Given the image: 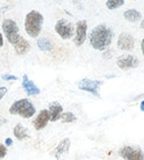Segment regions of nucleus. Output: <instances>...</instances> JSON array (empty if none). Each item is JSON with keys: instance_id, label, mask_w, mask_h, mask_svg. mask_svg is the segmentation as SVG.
Listing matches in <instances>:
<instances>
[{"instance_id": "nucleus-1", "label": "nucleus", "mask_w": 144, "mask_h": 160, "mask_svg": "<svg viewBox=\"0 0 144 160\" xmlns=\"http://www.w3.org/2000/svg\"><path fill=\"white\" fill-rule=\"evenodd\" d=\"M112 39H113V31L111 28L103 23L94 27L90 33V43L95 50L100 51L107 49L111 45Z\"/></svg>"}, {"instance_id": "nucleus-2", "label": "nucleus", "mask_w": 144, "mask_h": 160, "mask_svg": "<svg viewBox=\"0 0 144 160\" xmlns=\"http://www.w3.org/2000/svg\"><path fill=\"white\" fill-rule=\"evenodd\" d=\"M43 23V16L37 11L31 10L29 13H27L25 19V29L26 32L31 38H37L40 35L41 28Z\"/></svg>"}, {"instance_id": "nucleus-3", "label": "nucleus", "mask_w": 144, "mask_h": 160, "mask_svg": "<svg viewBox=\"0 0 144 160\" xmlns=\"http://www.w3.org/2000/svg\"><path fill=\"white\" fill-rule=\"evenodd\" d=\"M9 112L11 115H19L22 118H31L36 112V108L28 99L17 100L10 106Z\"/></svg>"}, {"instance_id": "nucleus-4", "label": "nucleus", "mask_w": 144, "mask_h": 160, "mask_svg": "<svg viewBox=\"0 0 144 160\" xmlns=\"http://www.w3.org/2000/svg\"><path fill=\"white\" fill-rule=\"evenodd\" d=\"M2 30L8 41L11 45H15L20 37L17 22L12 19H5L2 21Z\"/></svg>"}, {"instance_id": "nucleus-5", "label": "nucleus", "mask_w": 144, "mask_h": 160, "mask_svg": "<svg viewBox=\"0 0 144 160\" xmlns=\"http://www.w3.org/2000/svg\"><path fill=\"white\" fill-rule=\"evenodd\" d=\"M55 32L65 40L70 39V38H72L73 35H74V26L67 19L58 20L57 23H55Z\"/></svg>"}, {"instance_id": "nucleus-6", "label": "nucleus", "mask_w": 144, "mask_h": 160, "mask_svg": "<svg viewBox=\"0 0 144 160\" xmlns=\"http://www.w3.org/2000/svg\"><path fill=\"white\" fill-rule=\"evenodd\" d=\"M119 155L123 160H144V153L141 148L124 146L119 150Z\"/></svg>"}, {"instance_id": "nucleus-7", "label": "nucleus", "mask_w": 144, "mask_h": 160, "mask_svg": "<svg viewBox=\"0 0 144 160\" xmlns=\"http://www.w3.org/2000/svg\"><path fill=\"white\" fill-rule=\"evenodd\" d=\"M102 83L103 82L101 80H91L88 79V78H84L78 83V87H79V89L83 90V91H88V92L97 96V97H100L99 88L102 86Z\"/></svg>"}, {"instance_id": "nucleus-8", "label": "nucleus", "mask_w": 144, "mask_h": 160, "mask_svg": "<svg viewBox=\"0 0 144 160\" xmlns=\"http://www.w3.org/2000/svg\"><path fill=\"white\" fill-rule=\"evenodd\" d=\"M139 59L137 57L132 55H125L121 56L118 58L117 65L120 69L122 70H129V69H134L139 66Z\"/></svg>"}, {"instance_id": "nucleus-9", "label": "nucleus", "mask_w": 144, "mask_h": 160, "mask_svg": "<svg viewBox=\"0 0 144 160\" xmlns=\"http://www.w3.org/2000/svg\"><path fill=\"white\" fill-rule=\"evenodd\" d=\"M135 40L134 37L129 32H122L118 38V47L124 51H131L134 49Z\"/></svg>"}, {"instance_id": "nucleus-10", "label": "nucleus", "mask_w": 144, "mask_h": 160, "mask_svg": "<svg viewBox=\"0 0 144 160\" xmlns=\"http://www.w3.org/2000/svg\"><path fill=\"white\" fill-rule=\"evenodd\" d=\"M87 29H88V22L85 20H80L77 22V29H75V37L73 39V42L75 46L80 47L84 43L87 39Z\"/></svg>"}, {"instance_id": "nucleus-11", "label": "nucleus", "mask_w": 144, "mask_h": 160, "mask_svg": "<svg viewBox=\"0 0 144 160\" xmlns=\"http://www.w3.org/2000/svg\"><path fill=\"white\" fill-rule=\"evenodd\" d=\"M70 145H71V141H70L69 138H65L59 142V145L55 147V149L52 151V155L55 156V158L57 160H61L63 156H65L69 152Z\"/></svg>"}, {"instance_id": "nucleus-12", "label": "nucleus", "mask_w": 144, "mask_h": 160, "mask_svg": "<svg viewBox=\"0 0 144 160\" xmlns=\"http://www.w3.org/2000/svg\"><path fill=\"white\" fill-rule=\"evenodd\" d=\"M50 120V116H49V111L46 109L41 110L39 112V115L36 117L35 121H33V126H35L36 130H41L48 125Z\"/></svg>"}, {"instance_id": "nucleus-13", "label": "nucleus", "mask_w": 144, "mask_h": 160, "mask_svg": "<svg viewBox=\"0 0 144 160\" xmlns=\"http://www.w3.org/2000/svg\"><path fill=\"white\" fill-rule=\"evenodd\" d=\"M22 88L29 96H37L40 93V89L33 83V81L29 80L27 75H23L22 78Z\"/></svg>"}, {"instance_id": "nucleus-14", "label": "nucleus", "mask_w": 144, "mask_h": 160, "mask_svg": "<svg viewBox=\"0 0 144 160\" xmlns=\"http://www.w3.org/2000/svg\"><path fill=\"white\" fill-rule=\"evenodd\" d=\"M62 106L60 105L59 102L55 101V102L50 103L49 105V116H50V120L51 121H57V120L60 119L61 115H62Z\"/></svg>"}, {"instance_id": "nucleus-15", "label": "nucleus", "mask_w": 144, "mask_h": 160, "mask_svg": "<svg viewBox=\"0 0 144 160\" xmlns=\"http://www.w3.org/2000/svg\"><path fill=\"white\" fill-rule=\"evenodd\" d=\"M15 50L18 55H25L28 50L30 49V45L25 38H22L21 36L19 37V39L17 40V42L15 43Z\"/></svg>"}, {"instance_id": "nucleus-16", "label": "nucleus", "mask_w": 144, "mask_h": 160, "mask_svg": "<svg viewBox=\"0 0 144 160\" xmlns=\"http://www.w3.org/2000/svg\"><path fill=\"white\" fill-rule=\"evenodd\" d=\"M123 17L130 21V22H137L142 18V15L139 10L137 9H127V11H124L123 13Z\"/></svg>"}, {"instance_id": "nucleus-17", "label": "nucleus", "mask_w": 144, "mask_h": 160, "mask_svg": "<svg viewBox=\"0 0 144 160\" xmlns=\"http://www.w3.org/2000/svg\"><path fill=\"white\" fill-rule=\"evenodd\" d=\"M13 135L18 140H25L27 138H29V132L28 129L26 127H23L21 123H18L13 129Z\"/></svg>"}, {"instance_id": "nucleus-18", "label": "nucleus", "mask_w": 144, "mask_h": 160, "mask_svg": "<svg viewBox=\"0 0 144 160\" xmlns=\"http://www.w3.org/2000/svg\"><path fill=\"white\" fill-rule=\"evenodd\" d=\"M37 45H38V48H39L40 50L46 51V52H49V51L52 50V42H51V41L46 37L39 38V39H38Z\"/></svg>"}, {"instance_id": "nucleus-19", "label": "nucleus", "mask_w": 144, "mask_h": 160, "mask_svg": "<svg viewBox=\"0 0 144 160\" xmlns=\"http://www.w3.org/2000/svg\"><path fill=\"white\" fill-rule=\"evenodd\" d=\"M123 5H124V1H123V0H108L107 3H105L107 8L110 10L117 9V8H120Z\"/></svg>"}, {"instance_id": "nucleus-20", "label": "nucleus", "mask_w": 144, "mask_h": 160, "mask_svg": "<svg viewBox=\"0 0 144 160\" xmlns=\"http://www.w3.org/2000/svg\"><path fill=\"white\" fill-rule=\"evenodd\" d=\"M60 119H61L62 122L69 123V122H73V121H75V120H77V117H75L72 112H65V113L61 115Z\"/></svg>"}, {"instance_id": "nucleus-21", "label": "nucleus", "mask_w": 144, "mask_h": 160, "mask_svg": "<svg viewBox=\"0 0 144 160\" xmlns=\"http://www.w3.org/2000/svg\"><path fill=\"white\" fill-rule=\"evenodd\" d=\"M1 79L5 80V81H9V80H18V77L13 75H2Z\"/></svg>"}, {"instance_id": "nucleus-22", "label": "nucleus", "mask_w": 144, "mask_h": 160, "mask_svg": "<svg viewBox=\"0 0 144 160\" xmlns=\"http://www.w3.org/2000/svg\"><path fill=\"white\" fill-rule=\"evenodd\" d=\"M7 155V147L2 143H0V159H2Z\"/></svg>"}, {"instance_id": "nucleus-23", "label": "nucleus", "mask_w": 144, "mask_h": 160, "mask_svg": "<svg viewBox=\"0 0 144 160\" xmlns=\"http://www.w3.org/2000/svg\"><path fill=\"white\" fill-rule=\"evenodd\" d=\"M7 91H8V89L6 87H0V100L5 97V95L7 93Z\"/></svg>"}, {"instance_id": "nucleus-24", "label": "nucleus", "mask_w": 144, "mask_h": 160, "mask_svg": "<svg viewBox=\"0 0 144 160\" xmlns=\"http://www.w3.org/2000/svg\"><path fill=\"white\" fill-rule=\"evenodd\" d=\"M11 143H12V140H11V138H7V139H6V145L10 146Z\"/></svg>"}, {"instance_id": "nucleus-25", "label": "nucleus", "mask_w": 144, "mask_h": 160, "mask_svg": "<svg viewBox=\"0 0 144 160\" xmlns=\"http://www.w3.org/2000/svg\"><path fill=\"white\" fill-rule=\"evenodd\" d=\"M3 46V37L2 35H1V32H0V48Z\"/></svg>"}, {"instance_id": "nucleus-26", "label": "nucleus", "mask_w": 144, "mask_h": 160, "mask_svg": "<svg viewBox=\"0 0 144 160\" xmlns=\"http://www.w3.org/2000/svg\"><path fill=\"white\" fill-rule=\"evenodd\" d=\"M140 109H141V111H144V100H143V101H141V105H140Z\"/></svg>"}, {"instance_id": "nucleus-27", "label": "nucleus", "mask_w": 144, "mask_h": 160, "mask_svg": "<svg viewBox=\"0 0 144 160\" xmlns=\"http://www.w3.org/2000/svg\"><path fill=\"white\" fill-rule=\"evenodd\" d=\"M141 49H142V52H143V55H144V39L142 40V42H141Z\"/></svg>"}, {"instance_id": "nucleus-28", "label": "nucleus", "mask_w": 144, "mask_h": 160, "mask_svg": "<svg viewBox=\"0 0 144 160\" xmlns=\"http://www.w3.org/2000/svg\"><path fill=\"white\" fill-rule=\"evenodd\" d=\"M141 28H142V29H144V19L141 21Z\"/></svg>"}]
</instances>
